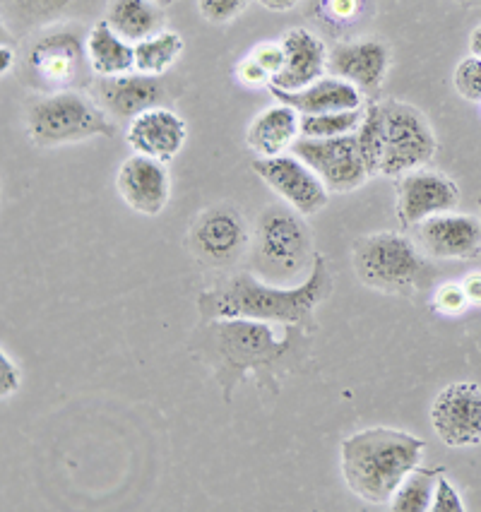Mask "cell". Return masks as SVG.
Wrapping results in <instances>:
<instances>
[{
	"mask_svg": "<svg viewBox=\"0 0 481 512\" xmlns=\"http://www.w3.org/2000/svg\"><path fill=\"white\" fill-rule=\"evenodd\" d=\"M390 70V46L380 37L340 41L328 53V73L376 97Z\"/></svg>",
	"mask_w": 481,
	"mask_h": 512,
	"instance_id": "16",
	"label": "cell"
},
{
	"mask_svg": "<svg viewBox=\"0 0 481 512\" xmlns=\"http://www.w3.org/2000/svg\"><path fill=\"white\" fill-rule=\"evenodd\" d=\"M29 140L44 150L77 145L94 138H114L118 125L92 94L80 89L34 94L25 113Z\"/></svg>",
	"mask_w": 481,
	"mask_h": 512,
	"instance_id": "6",
	"label": "cell"
},
{
	"mask_svg": "<svg viewBox=\"0 0 481 512\" xmlns=\"http://www.w3.org/2000/svg\"><path fill=\"white\" fill-rule=\"evenodd\" d=\"M183 37L174 29H162V32L152 34L150 39L135 44V70L142 75L162 77L169 73L183 56Z\"/></svg>",
	"mask_w": 481,
	"mask_h": 512,
	"instance_id": "24",
	"label": "cell"
},
{
	"mask_svg": "<svg viewBox=\"0 0 481 512\" xmlns=\"http://www.w3.org/2000/svg\"><path fill=\"white\" fill-rule=\"evenodd\" d=\"M258 3L263 5L265 10H270V13H289V10H294L301 0H258Z\"/></svg>",
	"mask_w": 481,
	"mask_h": 512,
	"instance_id": "38",
	"label": "cell"
},
{
	"mask_svg": "<svg viewBox=\"0 0 481 512\" xmlns=\"http://www.w3.org/2000/svg\"><path fill=\"white\" fill-rule=\"evenodd\" d=\"M87 61L97 77H118L135 70V44H130L106 22H97L87 32Z\"/></svg>",
	"mask_w": 481,
	"mask_h": 512,
	"instance_id": "22",
	"label": "cell"
},
{
	"mask_svg": "<svg viewBox=\"0 0 481 512\" xmlns=\"http://www.w3.org/2000/svg\"><path fill=\"white\" fill-rule=\"evenodd\" d=\"M253 275L279 287H296L313 272L318 250L304 214L284 202L265 207L253 234Z\"/></svg>",
	"mask_w": 481,
	"mask_h": 512,
	"instance_id": "4",
	"label": "cell"
},
{
	"mask_svg": "<svg viewBox=\"0 0 481 512\" xmlns=\"http://www.w3.org/2000/svg\"><path fill=\"white\" fill-rule=\"evenodd\" d=\"M251 58L263 65V70L270 77L282 73L284 63H287V53H284L282 41H265V44L255 46L251 51Z\"/></svg>",
	"mask_w": 481,
	"mask_h": 512,
	"instance_id": "32",
	"label": "cell"
},
{
	"mask_svg": "<svg viewBox=\"0 0 481 512\" xmlns=\"http://www.w3.org/2000/svg\"><path fill=\"white\" fill-rule=\"evenodd\" d=\"M251 243L253 236L246 217L239 207L229 205V202L212 205L200 212L190 226L188 236V246L195 258L207 267H215V270L241 263Z\"/></svg>",
	"mask_w": 481,
	"mask_h": 512,
	"instance_id": "9",
	"label": "cell"
},
{
	"mask_svg": "<svg viewBox=\"0 0 481 512\" xmlns=\"http://www.w3.org/2000/svg\"><path fill=\"white\" fill-rule=\"evenodd\" d=\"M465 503H462V496L457 493L453 481L445 479L443 472L438 474L436 491H433V503L431 512H465Z\"/></svg>",
	"mask_w": 481,
	"mask_h": 512,
	"instance_id": "31",
	"label": "cell"
},
{
	"mask_svg": "<svg viewBox=\"0 0 481 512\" xmlns=\"http://www.w3.org/2000/svg\"><path fill=\"white\" fill-rule=\"evenodd\" d=\"M292 154L311 166L325 183L330 193L347 195L359 190L371 178L364 157L359 152V142L354 135L342 138H299L294 142Z\"/></svg>",
	"mask_w": 481,
	"mask_h": 512,
	"instance_id": "10",
	"label": "cell"
},
{
	"mask_svg": "<svg viewBox=\"0 0 481 512\" xmlns=\"http://www.w3.org/2000/svg\"><path fill=\"white\" fill-rule=\"evenodd\" d=\"M89 94L114 121H133L142 111L164 106L166 89L159 77L142 75L138 70L118 77H97Z\"/></svg>",
	"mask_w": 481,
	"mask_h": 512,
	"instance_id": "17",
	"label": "cell"
},
{
	"mask_svg": "<svg viewBox=\"0 0 481 512\" xmlns=\"http://www.w3.org/2000/svg\"><path fill=\"white\" fill-rule=\"evenodd\" d=\"M253 171L277 193V198L304 217L325 210L330 202V190L306 162L292 152L279 157H258Z\"/></svg>",
	"mask_w": 481,
	"mask_h": 512,
	"instance_id": "11",
	"label": "cell"
},
{
	"mask_svg": "<svg viewBox=\"0 0 481 512\" xmlns=\"http://www.w3.org/2000/svg\"><path fill=\"white\" fill-rule=\"evenodd\" d=\"M380 176L402 178L409 171L424 169L436 157L438 138L426 113L400 99L380 101Z\"/></svg>",
	"mask_w": 481,
	"mask_h": 512,
	"instance_id": "7",
	"label": "cell"
},
{
	"mask_svg": "<svg viewBox=\"0 0 481 512\" xmlns=\"http://www.w3.org/2000/svg\"><path fill=\"white\" fill-rule=\"evenodd\" d=\"M152 3H157L159 8H169V5H174L176 0H152Z\"/></svg>",
	"mask_w": 481,
	"mask_h": 512,
	"instance_id": "42",
	"label": "cell"
},
{
	"mask_svg": "<svg viewBox=\"0 0 481 512\" xmlns=\"http://www.w3.org/2000/svg\"><path fill=\"white\" fill-rule=\"evenodd\" d=\"M27 8L37 10V13H56V10H63L65 5H70L73 0H22Z\"/></svg>",
	"mask_w": 481,
	"mask_h": 512,
	"instance_id": "37",
	"label": "cell"
},
{
	"mask_svg": "<svg viewBox=\"0 0 481 512\" xmlns=\"http://www.w3.org/2000/svg\"><path fill=\"white\" fill-rule=\"evenodd\" d=\"M426 440L400 428H361L340 443L344 484L368 505H388L397 486L424 462Z\"/></svg>",
	"mask_w": 481,
	"mask_h": 512,
	"instance_id": "3",
	"label": "cell"
},
{
	"mask_svg": "<svg viewBox=\"0 0 481 512\" xmlns=\"http://www.w3.org/2000/svg\"><path fill=\"white\" fill-rule=\"evenodd\" d=\"M414 241L433 260H474L481 255V217L436 214L414 226Z\"/></svg>",
	"mask_w": 481,
	"mask_h": 512,
	"instance_id": "14",
	"label": "cell"
},
{
	"mask_svg": "<svg viewBox=\"0 0 481 512\" xmlns=\"http://www.w3.org/2000/svg\"><path fill=\"white\" fill-rule=\"evenodd\" d=\"M332 287L335 277L325 255L318 253L306 282L296 287H279L255 277L253 272H239L219 287L205 289L198 296V313L200 320L246 318L275 325H296L313 335L318 330L316 311L328 299Z\"/></svg>",
	"mask_w": 481,
	"mask_h": 512,
	"instance_id": "2",
	"label": "cell"
},
{
	"mask_svg": "<svg viewBox=\"0 0 481 512\" xmlns=\"http://www.w3.org/2000/svg\"><path fill=\"white\" fill-rule=\"evenodd\" d=\"M299 121V111L277 101L275 106L260 111L248 125L246 145L251 147L255 157H279V154L292 152L294 142L301 138Z\"/></svg>",
	"mask_w": 481,
	"mask_h": 512,
	"instance_id": "21",
	"label": "cell"
},
{
	"mask_svg": "<svg viewBox=\"0 0 481 512\" xmlns=\"http://www.w3.org/2000/svg\"><path fill=\"white\" fill-rule=\"evenodd\" d=\"M433 311L448 315V318H455V315H462L467 311L469 301L465 289H462V282H445L441 287H436L431 296Z\"/></svg>",
	"mask_w": 481,
	"mask_h": 512,
	"instance_id": "29",
	"label": "cell"
},
{
	"mask_svg": "<svg viewBox=\"0 0 481 512\" xmlns=\"http://www.w3.org/2000/svg\"><path fill=\"white\" fill-rule=\"evenodd\" d=\"M164 8H159L152 0H111L106 8L104 22L118 37L130 44L150 39L152 34L164 29Z\"/></svg>",
	"mask_w": 481,
	"mask_h": 512,
	"instance_id": "23",
	"label": "cell"
},
{
	"mask_svg": "<svg viewBox=\"0 0 481 512\" xmlns=\"http://www.w3.org/2000/svg\"><path fill=\"white\" fill-rule=\"evenodd\" d=\"M356 142L364 157V164L371 176H380V152H383V128H380V101H371L364 109L359 130H356Z\"/></svg>",
	"mask_w": 481,
	"mask_h": 512,
	"instance_id": "27",
	"label": "cell"
},
{
	"mask_svg": "<svg viewBox=\"0 0 481 512\" xmlns=\"http://www.w3.org/2000/svg\"><path fill=\"white\" fill-rule=\"evenodd\" d=\"M462 193L457 183L443 171L417 169L409 171L397 183V217L402 226H414L436 217V214L455 212L460 207Z\"/></svg>",
	"mask_w": 481,
	"mask_h": 512,
	"instance_id": "13",
	"label": "cell"
},
{
	"mask_svg": "<svg viewBox=\"0 0 481 512\" xmlns=\"http://www.w3.org/2000/svg\"><path fill=\"white\" fill-rule=\"evenodd\" d=\"M272 97L282 104L292 106L301 116L308 113H332V111H359L364 106L366 94L352 82L342 80L335 75H323L320 80L313 82L304 89L296 92H284V89L270 87Z\"/></svg>",
	"mask_w": 481,
	"mask_h": 512,
	"instance_id": "20",
	"label": "cell"
},
{
	"mask_svg": "<svg viewBox=\"0 0 481 512\" xmlns=\"http://www.w3.org/2000/svg\"><path fill=\"white\" fill-rule=\"evenodd\" d=\"M479 217H481V205H479Z\"/></svg>",
	"mask_w": 481,
	"mask_h": 512,
	"instance_id": "43",
	"label": "cell"
},
{
	"mask_svg": "<svg viewBox=\"0 0 481 512\" xmlns=\"http://www.w3.org/2000/svg\"><path fill=\"white\" fill-rule=\"evenodd\" d=\"M22 385V371L20 366L10 359V354L5 349H0V397L8 400L13 397Z\"/></svg>",
	"mask_w": 481,
	"mask_h": 512,
	"instance_id": "33",
	"label": "cell"
},
{
	"mask_svg": "<svg viewBox=\"0 0 481 512\" xmlns=\"http://www.w3.org/2000/svg\"><path fill=\"white\" fill-rule=\"evenodd\" d=\"M453 85L462 99L472 101V104H481V58H462L455 68Z\"/></svg>",
	"mask_w": 481,
	"mask_h": 512,
	"instance_id": "28",
	"label": "cell"
},
{
	"mask_svg": "<svg viewBox=\"0 0 481 512\" xmlns=\"http://www.w3.org/2000/svg\"><path fill=\"white\" fill-rule=\"evenodd\" d=\"M282 46L287 53L282 73L272 77L270 87L296 92L328 75V46L325 41L306 27H294L282 34Z\"/></svg>",
	"mask_w": 481,
	"mask_h": 512,
	"instance_id": "19",
	"label": "cell"
},
{
	"mask_svg": "<svg viewBox=\"0 0 481 512\" xmlns=\"http://www.w3.org/2000/svg\"><path fill=\"white\" fill-rule=\"evenodd\" d=\"M364 111H332V113H308L301 116L299 133L301 138H342V135H354L359 130Z\"/></svg>",
	"mask_w": 481,
	"mask_h": 512,
	"instance_id": "26",
	"label": "cell"
},
{
	"mask_svg": "<svg viewBox=\"0 0 481 512\" xmlns=\"http://www.w3.org/2000/svg\"><path fill=\"white\" fill-rule=\"evenodd\" d=\"M462 289H465L469 306L481 308V272H472L462 279Z\"/></svg>",
	"mask_w": 481,
	"mask_h": 512,
	"instance_id": "36",
	"label": "cell"
},
{
	"mask_svg": "<svg viewBox=\"0 0 481 512\" xmlns=\"http://www.w3.org/2000/svg\"><path fill=\"white\" fill-rule=\"evenodd\" d=\"M87 37L73 27H51L27 46L25 82L37 94L85 85Z\"/></svg>",
	"mask_w": 481,
	"mask_h": 512,
	"instance_id": "8",
	"label": "cell"
},
{
	"mask_svg": "<svg viewBox=\"0 0 481 512\" xmlns=\"http://www.w3.org/2000/svg\"><path fill=\"white\" fill-rule=\"evenodd\" d=\"M469 56L481 58V25L469 32Z\"/></svg>",
	"mask_w": 481,
	"mask_h": 512,
	"instance_id": "39",
	"label": "cell"
},
{
	"mask_svg": "<svg viewBox=\"0 0 481 512\" xmlns=\"http://www.w3.org/2000/svg\"><path fill=\"white\" fill-rule=\"evenodd\" d=\"M10 68H13V53L8 56V44H3V75H8Z\"/></svg>",
	"mask_w": 481,
	"mask_h": 512,
	"instance_id": "40",
	"label": "cell"
},
{
	"mask_svg": "<svg viewBox=\"0 0 481 512\" xmlns=\"http://www.w3.org/2000/svg\"><path fill=\"white\" fill-rule=\"evenodd\" d=\"M308 332L296 325H275L263 320L217 318L200 323L193 349L215 373L224 402L248 375H258L277 392V373L299 363V347H306Z\"/></svg>",
	"mask_w": 481,
	"mask_h": 512,
	"instance_id": "1",
	"label": "cell"
},
{
	"mask_svg": "<svg viewBox=\"0 0 481 512\" xmlns=\"http://www.w3.org/2000/svg\"><path fill=\"white\" fill-rule=\"evenodd\" d=\"M431 426L448 448H474L481 443V388L467 380L450 383L431 404Z\"/></svg>",
	"mask_w": 481,
	"mask_h": 512,
	"instance_id": "12",
	"label": "cell"
},
{
	"mask_svg": "<svg viewBox=\"0 0 481 512\" xmlns=\"http://www.w3.org/2000/svg\"><path fill=\"white\" fill-rule=\"evenodd\" d=\"M116 188L130 210L142 217H159L171 200L169 166L145 154H133L118 166Z\"/></svg>",
	"mask_w": 481,
	"mask_h": 512,
	"instance_id": "15",
	"label": "cell"
},
{
	"mask_svg": "<svg viewBox=\"0 0 481 512\" xmlns=\"http://www.w3.org/2000/svg\"><path fill=\"white\" fill-rule=\"evenodd\" d=\"M352 267L364 287L405 299L417 296L436 275L417 241L400 231H376L356 238Z\"/></svg>",
	"mask_w": 481,
	"mask_h": 512,
	"instance_id": "5",
	"label": "cell"
},
{
	"mask_svg": "<svg viewBox=\"0 0 481 512\" xmlns=\"http://www.w3.org/2000/svg\"><path fill=\"white\" fill-rule=\"evenodd\" d=\"M251 0H198V13L210 25H229L248 8Z\"/></svg>",
	"mask_w": 481,
	"mask_h": 512,
	"instance_id": "30",
	"label": "cell"
},
{
	"mask_svg": "<svg viewBox=\"0 0 481 512\" xmlns=\"http://www.w3.org/2000/svg\"><path fill=\"white\" fill-rule=\"evenodd\" d=\"M236 80H239L241 85L255 89V87H270L272 77L265 73L263 65L255 61V58L246 56L239 65H236Z\"/></svg>",
	"mask_w": 481,
	"mask_h": 512,
	"instance_id": "34",
	"label": "cell"
},
{
	"mask_svg": "<svg viewBox=\"0 0 481 512\" xmlns=\"http://www.w3.org/2000/svg\"><path fill=\"white\" fill-rule=\"evenodd\" d=\"M455 3L465 5V8H479V5H481V0H455Z\"/></svg>",
	"mask_w": 481,
	"mask_h": 512,
	"instance_id": "41",
	"label": "cell"
},
{
	"mask_svg": "<svg viewBox=\"0 0 481 512\" xmlns=\"http://www.w3.org/2000/svg\"><path fill=\"white\" fill-rule=\"evenodd\" d=\"M188 140V125L169 106H154L128 121L126 142L135 154L169 164Z\"/></svg>",
	"mask_w": 481,
	"mask_h": 512,
	"instance_id": "18",
	"label": "cell"
},
{
	"mask_svg": "<svg viewBox=\"0 0 481 512\" xmlns=\"http://www.w3.org/2000/svg\"><path fill=\"white\" fill-rule=\"evenodd\" d=\"M325 5L335 20H352L359 13V0H328Z\"/></svg>",
	"mask_w": 481,
	"mask_h": 512,
	"instance_id": "35",
	"label": "cell"
},
{
	"mask_svg": "<svg viewBox=\"0 0 481 512\" xmlns=\"http://www.w3.org/2000/svg\"><path fill=\"white\" fill-rule=\"evenodd\" d=\"M441 469L419 467L407 474V479L397 486L395 496L390 498L388 508L393 512H431L433 491Z\"/></svg>",
	"mask_w": 481,
	"mask_h": 512,
	"instance_id": "25",
	"label": "cell"
}]
</instances>
